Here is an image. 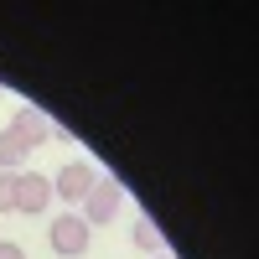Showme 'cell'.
I'll return each instance as SVG.
<instances>
[{
	"mask_svg": "<svg viewBox=\"0 0 259 259\" xmlns=\"http://www.w3.org/2000/svg\"><path fill=\"white\" fill-rule=\"evenodd\" d=\"M94 182H99V171H94L89 161H68V166L52 177V197H62V202L73 207V202H83V197L94 192Z\"/></svg>",
	"mask_w": 259,
	"mask_h": 259,
	"instance_id": "3957f363",
	"label": "cell"
},
{
	"mask_svg": "<svg viewBox=\"0 0 259 259\" xmlns=\"http://www.w3.org/2000/svg\"><path fill=\"white\" fill-rule=\"evenodd\" d=\"M156 259H171V254H156Z\"/></svg>",
	"mask_w": 259,
	"mask_h": 259,
	"instance_id": "30bf717a",
	"label": "cell"
},
{
	"mask_svg": "<svg viewBox=\"0 0 259 259\" xmlns=\"http://www.w3.org/2000/svg\"><path fill=\"white\" fill-rule=\"evenodd\" d=\"M6 130H11V135L26 145V150H36V145H47V140H52V130H57V124L41 114L36 104H21V109L11 114V124H6Z\"/></svg>",
	"mask_w": 259,
	"mask_h": 259,
	"instance_id": "277c9868",
	"label": "cell"
},
{
	"mask_svg": "<svg viewBox=\"0 0 259 259\" xmlns=\"http://www.w3.org/2000/svg\"><path fill=\"white\" fill-rule=\"evenodd\" d=\"M52 202V177H36V171H16V212H47Z\"/></svg>",
	"mask_w": 259,
	"mask_h": 259,
	"instance_id": "5b68a950",
	"label": "cell"
},
{
	"mask_svg": "<svg viewBox=\"0 0 259 259\" xmlns=\"http://www.w3.org/2000/svg\"><path fill=\"white\" fill-rule=\"evenodd\" d=\"M0 259H26V249L11 244V239H0Z\"/></svg>",
	"mask_w": 259,
	"mask_h": 259,
	"instance_id": "9c48e42d",
	"label": "cell"
},
{
	"mask_svg": "<svg viewBox=\"0 0 259 259\" xmlns=\"http://www.w3.org/2000/svg\"><path fill=\"white\" fill-rule=\"evenodd\" d=\"M0 212H16V171H0Z\"/></svg>",
	"mask_w": 259,
	"mask_h": 259,
	"instance_id": "ba28073f",
	"label": "cell"
},
{
	"mask_svg": "<svg viewBox=\"0 0 259 259\" xmlns=\"http://www.w3.org/2000/svg\"><path fill=\"white\" fill-rule=\"evenodd\" d=\"M89 239H94V228L83 223L73 207L62 212V218H52V228H47V244H52V254H62V259H78L83 249H89Z\"/></svg>",
	"mask_w": 259,
	"mask_h": 259,
	"instance_id": "6da1fadb",
	"label": "cell"
},
{
	"mask_svg": "<svg viewBox=\"0 0 259 259\" xmlns=\"http://www.w3.org/2000/svg\"><path fill=\"white\" fill-rule=\"evenodd\" d=\"M130 239H135V249H145V254H161V228L156 223H135Z\"/></svg>",
	"mask_w": 259,
	"mask_h": 259,
	"instance_id": "52a82bcc",
	"label": "cell"
},
{
	"mask_svg": "<svg viewBox=\"0 0 259 259\" xmlns=\"http://www.w3.org/2000/svg\"><path fill=\"white\" fill-rule=\"evenodd\" d=\"M78 207H83L78 218L89 223V228H99V223H114V212L124 207V192H119V182H104V177H99V182H94V192H89V197H83Z\"/></svg>",
	"mask_w": 259,
	"mask_h": 259,
	"instance_id": "7a4b0ae2",
	"label": "cell"
},
{
	"mask_svg": "<svg viewBox=\"0 0 259 259\" xmlns=\"http://www.w3.org/2000/svg\"><path fill=\"white\" fill-rule=\"evenodd\" d=\"M26 156H31V150L21 145L11 130H0V171H21V166H26Z\"/></svg>",
	"mask_w": 259,
	"mask_h": 259,
	"instance_id": "8992f818",
	"label": "cell"
}]
</instances>
